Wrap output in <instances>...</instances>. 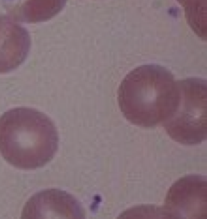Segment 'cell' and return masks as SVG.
Segmentation results:
<instances>
[{
  "instance_id": "cell-1",
  "label": "cell",
  "mask_w": 207,
  "mask_h": 219,
  "mask_svg": "<svg viewBox=\"0 0 207 219\" xmlns=\"http://www.w3.org/2000/svg\"><path fill=\"white\" fill-rule=\"evenodd\" d=\"M58 147L55 125L37 110L16 108L0 117V153L16 168L35 170L45 166Z\"/></svg>"
},
{
  "instance_id": "cell-2",
  "label": "cell",
  "mask_w": 207,
  "mask_h": 219,
  "mask_svg": "<svg viewBox=\"0 0 207 219\" xmlns=\"http://www.w3.org/2000/svg\"><path fill=\"white\" fill-rule=\"evenodd\" d=\"M179 91L172 76L156 69H139L125 78L119 91V105L130 123L152 128L173 113Z\"/></svg>"
},
{
  "instance_id": "cell-3",
  "label": "cell",
  "mask_w": 207,
  "mask_h": 219,
  "mask_svg": "<svg viewBox=\"0 0 207 219\" xmlns=\"http://www.w3.org/2000/svg\"><path fill=\"white\" fill-rule=\"evenodd\" d=\"M166 132L184 145H197L206 139V89L198 81L182 82L173 113L163 122Z\"/></svg>"
},
{
  "instance_id": "cell-4",
  "label": "cell",
  "mask_w": 207,
  "mask_h": 219,
  "mask_svg": "<svg viewBox=\"0 0 207 219\" xmlns=\"http://www.w3.org/2000/svg\"><path fill=\"white\" fill-rule=\"evenodd\" d=\"M166 209L178 219H206V179L189 175L179 179L169 188Z\"/></svg>"
},
{
  "instance_id": "cell-5",
  "label": "cell",
  "mask_w": 207,
  "mask_h": 219,
  "mask_svg": "<svg viewBox=\"0 0 207 219\" xmlns=\"http://www.w3.org/2000/svg\"><path fill=\"white\" fill-rule=\"evenodd\" d=\"M21 219H85V213L72 194L51 188L39 192L28 200Z\"/></svg>"
},
{
  "instance_id": "cell-6",
  "label": "cell",
  "mask_w": 207,
  "mask_h": 219,
  "mask_svg": "<svg viewBox=\"0 0 207 219\" xmlns=\"http://www.w3.org/2000/svg\"><path fill=\"white\" fill-rule=\"evenodd\" d=\"M117 219H178L165 207L154 205H141L129 208Z\"/></svg>"
}]
</instances>
